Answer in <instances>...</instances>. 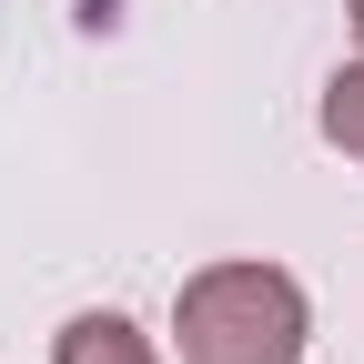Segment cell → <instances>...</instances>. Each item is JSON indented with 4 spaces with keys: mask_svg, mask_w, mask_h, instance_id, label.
Here are the masks:
<instances>
[{
    "mask_svg": "<svg viewBox=\"0 0 364 364\" xmlns=\"http://www.w3.org/2000/svg\"><path fill=\"white\" fill-rule=\"evenodd\" d=\"M182 364H294L304 354V284L284 263H213L182 284Z\"/></svg>",
    "mask_w": 364,
    "mask_h": 364,
    "instance_id": "1",
    "label": "cell"
},
{
    "mask_svg": "<svg viewBox=\"0 0 364 364\" xmlns=\"http://www.w3.org/2000/svg\"><path fill=\"white\" fill-rule=\"evenodd\" d=\"M51 364H152V344L132 334L122 314H71L61 344H51Z\"/></svg>",
    "mask_w": 364,
    "mask_h": 364,
    "instance_id": "2",
    "label": "cell"
},
{
    "mask_svg": "<svg viewBox=\"0 0 364 364\" xmlns=\"http://www.w3.org/2000/svg\"><path fill=\"white\" fill-rule=\"evenodd\" d=\"M324 142H334L344 162H364V61H344V71L324 81Z\"/></svg>",
    "mask_w": 364,
    "mask_h": 364,
    "instance_id": "3",
    "label": "cell"
},
{
    "mask_svg": "<svg viewBox=\"0 0 364 364\" xmlns=\"http://www.w3.org/2000/svg\"><path fill=\"white\" fill-rule=\"evenodd\" d=\"M354 31H364V0H354Z\"/></svg>",
    "mask_w": 364,
    "mask_h": 364,
    "instance_id": "4",
    "label": "cell"
}]
</instances>
